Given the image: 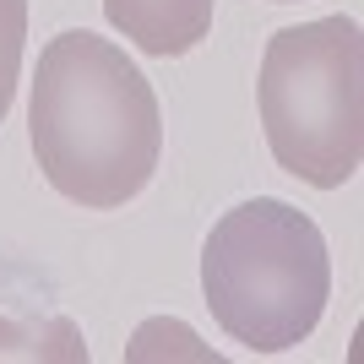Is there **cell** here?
<instances>
[{"instance_id":"2","label":"cell","mask_w":364,"mask_h":364,"mask_svg":"<svg viewBox=\"0 0 364 364\" xmlns=\"http://www.w3.org/2000/svg\"><path fill=\"white\" fill-rule=\"evenodd\" d=\"M207 310L250 353H289L321 326L332 299V256L321 228L277 196L223 213L201 250Z\"/></svg>"},{"instance_id":"3","label":"cell","mask_w":364,"mask_h":364,"mask_svg":"<svg viewBox=\"0 0 364 364\" xmlns=\"http://www.w3.org/2000/svg\"><path fill=\"white\" fill-rule=\"evenodd\" d=\"M261 131L277 168L337 191L364 158V38L353 16H321L267 38Z\"/></svg>"},{"instance_id":"4","label":"cell","mask_w":364,"mask_h":364,"mask_svg":"<svg viewBox=\"0 0 364 364\" xmlns=\"http://www.w3.org/2000/svg\"><path fill=\"white\" fill-rule=\"evenodd\" d=\"M213 6L218 0H104V16L141 55L174 60L213 33Z\"/></svg>"},{"instance_id":"6","label":"cell","mask_w":364,"mask_h":364,"mask_svg":"<svg viewBox=\"0 0 364 364\" xmlns=\"http://www.w3.org/2000/svg\"><path fill=\"white\" fill-rule=\"evenodd\" d=\"M22 49H28V0H0V120L22 76Z\"/></svg>"},{"instance_id":"1","label":"cell","mask_w":364,"mask_h":364,"mask_svg":"<svg viewBox=\"0 0 364 364\" xmlns=\"http://www.w3.org/2000/svg\"><path fill=\"white\" fill-rule=\"evenodd\" d=\"M28 136L44 180L76 207H125L164 152L152 82L98 33H60L38 55Z\"/></svg>"},{"instance_id":"5","label":"cell","mask_w":364,"mask_h":364,"mask_svg":"<svg viewBox=\"0 0 364 364\" xmlns=\"http://www.w3.org/2000/svg\"><path fill=\"white\" fill-rule=\"evenodd\" d=\"M0 359L87 364V343H82V326L65 316H0Z\"/></svg>"}]
</instances>
